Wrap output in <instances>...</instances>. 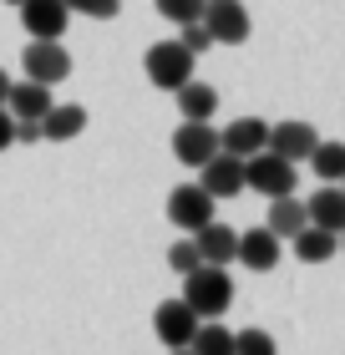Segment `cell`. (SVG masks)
I'll list each match as a JSON object with an SVG mask.
<instances>
[{
	"label": "cell",
	"instance_id": "obj_20",
	"mask_svg": "<svg viewBox=\"0 0 345 355\" xmlns=\"http://www.w3.org/2000/svg\"><path fill=\"white\" fill-rule=\"evenodd\" d=\"M264 229L279 239V244H285V239H294L305 229V203L300 198H274V208H269V223Z\"/></svg>",
	"mask_w": 345,
	"mask_h": 355
},
{
	"label": "cell",
	"instance_id": "obj_28",
	"mask_svg": "<svg viewBox=\"0 0 345 355\" xmlns=\"http://www.w3.org/2000/svg\"><path fill=\"white\" fill-rule=\"evenodd\" d=\"M10 142H15V117H10L6 107H0V153H6Z\"/></svg>",
	"mask_w": 345,
	"mask_h": 355
},
{
	"label": "cell",
	"instance_id": "obj_21",
	"mask_svg": "<svg viewBox=\"0 0 345 355\" xmlns=\"http://www.w3.org/2000/svg\"><path fill=\"white\" fill-rule=\"evenodd\" d=\"M188 355H234V335H228L219 320H203L188 340Z\"/></svg>",
	"mask_w": 345,
	"mask_h": 355
},
{
	"label": "cell",
	"instance_id": "obj_32",
	"mask_svg": "<svg viewBox=\"0 0 345 355\" xmlns=\"http://www.w3.org/2000/svg\"><path fill=\"white\" fill-rule=\"evenodd\" d=\"M6 6H21V0H6Z\"/></svg>",
	"mask_w": 345,
	"mask_h": 355
},
{
	"label": "cell",
	"instance_id": "obj_16",
	"mask_svg": "<svg viewBox=\"0 0 345 355\" xmlns=\"http://www.w3.org/2000/svg\"><path fill=\"white\" fill-rule=\"evenodd\" d=\"M46 107H51V87H36V82H21V87H15V82H10L6 112H10L15 122H41Z\"/></svg>",
	"mask_w": 345,
	"mask_h": 355
},
{
	"label": "cell",
	"instance_id": "obj_10",
	"mask_svg": "<svg viewBox=\"0 0 345 355\" xmlns=\"http://www.w3.org/2000/svg\"><path fill=\"white\" fill-rule=\"evenodd\" d=\"M219 153V127H208V122H183L173 132V157L183 168H203L208 157Z\"/></svg>",
	"mask_w": 345,
	"mask_h": 355
},
{
	"label": "cell",
	"instance_id": "obj_13",
	"mask_svg": "<svg viewBox=\"0 0 345 355\" xmlns=\"http://www.w3.org/2000/svg\"><path fill=\"white\" fill-rule=\"evenodd\" d=\"M193 249H199V259L203 264H213V269H228L234 264V249H239V234L228 229V223H203L199 234H193Z\"/></svg>",
	"mask_w": 345,
	"mask_h": 355
},
{
	"label": "cell",
	"instance_id": "obj_29",
	"mask_svg": "<svg viewBox=\"0 0 345 355\" xmlns=\"http://www.w3.org/2000/svg\"><path fill=\"white\" fill-rule=\"evenodd\" d=\"M15 137L21 142H41V127L36 122H15Z\"/></svg>",
	"mask_w": 345,
	"mask_h": 355
},
{
	"label": "cell",
	"instance_id": "obj_4",
	"mask_svg": "<svg viewBox=\"0 0 345 355\" xmlns=\"http://www.w3.org/2000/svg\"><path fill=\"white\" fill-rule=\"evenodd\" d=\"M193 61L199 56H188L178 41H158L153 51H147V76H153V87L178 92L183 82H193Z\"/></svg>",
	"mask_w": 345,
	"mask_h": 355
},
{
	"label": "cell",
	"instance_id": "obj_24",
	"mask_svg": "<svg viewBox=\"0 0 345 355\" xmlns=\"http://www.w3.org/2000/svg\"><path fill=\"white\" fill-rule=\"evenodd\" d=\"M234 355H279V350H274V340L264 330H239L234 335Z\"/></svg>",
	"mask_w": 345,
	"mask_h": 355
},
{
	"label": "cell",
	"instance_id": "obj_25",
	"mask_svg": "<svg viewBox=\"0 0 345 355\" xmlns=\"http://www.w3.org/2000/svg\"><path fill=\"white\" fill-rule=\"evenodd\" d=\"M168 264H173L178 274H183V279H188V274L203 264V259H199V249H193V239H178V244L168 249Z\"/></svg>",
	"mask_w": 345,
	"mask_h": 355
},
{
	"label": "cell",
	"instance_id": "obj_26",
	"mask_svg": "<svg viewBox=\"0 0 345 355\" xmlns=\"http://www.w3.org/2000/svg\"><path fill=\"white\" fill-rule=\"evenodd\" d=\"M178 31H183V36H178V46H183L188 56H203L208 46H213V36L203 31V21H188V26H178Z\"/></svg>",
	"mask_w": 345,
	"mask_h": 355
},
{
	"label": "cell",
	"instance_id": "obj_31",
	"mask_svg": "<svg viewBox=\"0 0 345 355\" xmlns=\"http://www.w3.org/2000/svg\"><path fill=\"white\" fill-rule=\"evenodd\" d=\"M168 355H188V350H168Z\"/></svg>",
	"mask_w": 345,
	"mask_h": 355
},
{
	"label": "cell",
	"instance_id": "obj_3",
	"mask_svg": "<svg viewBox=\"0 0 345 355\" xmlns=\"http://www.w3.org/2000/svg\"><path fill=\"white\" fill-rule=\"evenodd\" d=\"M203 31L213 36V46H239L249 41V10L244 0H203Z\"/></svg>",
	"mask_w": 345,
	"mask_h": 355
},
{
	"label": "cell",
	"instance_id": "obj_6",
	"mask_svg": "<svg viewBox=\"0 0 345 355\" xmlns=\"http://www.w3.org/2000/svg\"><path fill=\"white\" fill-rule=\"evenodd\" d=\"M168 218H173L183 234H199L203 223H213V198H208L199 183H178V188L168 193Z\"/></svg>",
	"mask_w": 345,
	"mask_h": 355
},
{
	"label": "cell",
	"instance_id": "obj_7",
	"mask_svg": "<svg viewBox=\"0 0 345 355\" xmlns=\"http://www.w3.org/2000/svg\"><path fill=\"white\" fill-rule=\"evenodd\" d=\"M21 26L31 31V41H61L67 36V21H71V10L61 6V0H21Z\"/></svg>",
	"mask_w": 345,
	"mask_h": 355
},
{
	"label": "cell",
	"instance_id": "obj_15",
	"mask_svg": "<svg viewBox=\"0 0 345 355\" xmlns=\"http://www.w3.org/2000/svg\"><path fill=\"white\" fill-rule=\"evenodd\" d=\"M279 239L269 234V229H249V234H239V249H234V259L239 264H249V269H259V274H269L274 264H279Z\"/></svg>",
	"mask_w": 345,
	"mask_h": 355
},
{
	"label": "cell",
	"instance_id": "obj_11",
	"mask_svg": "<svg viewBox=\"0 0 345 355\" xmlns=\"http://www.w3.org/2000/svg\"><path fill=\"white\" fill-rule=\"evenodd\" d=\"M199 173H203V183H199V188L208 193L213 203H219V198H234V193H244V163H239V157H228V153H213Z\"/></svg>",
	"mask_w": 345,
	"mask_h": 355
},
{
	"label": "cell",
	"instance_id": "obj_2",
	"mask_svg": "<svg viewBox=\"0 0 345 355\" xmlns=\"http://www.w3.org/2000/svg\"><path fill=\"white\" fill-rule=\"evenodd\" d=\"M294 183H300V168L285 163V157H274V153L244 157V188L264 193V198H294Z\"/></svg>",
	"mask_w": 345,
	"mask_h": 355
},
{
	"label": "cell",
	"instance_id": "obj_19",
	"mask_svg": "<svg viewBox=\"0 0 345 355\" xmlns=\"http://www.w3.org/2000/svg\"><path fill=\"white\" fill-rule=\"evenodd\" d=\"M289 244H294V254H300L305 264H325V259H335V244H340V234H325V229H310V223H305V229L294 234Z\"/></svg>",
	"mask_w": 345,
	"mask_h": 355
},
{
	"label": "cell",
	"instance_id": "obj_14",
	"mask_svg": "<svg viewBox=\"0 0 345 355\" xmlns=\"http://www.w3.org/2000/svg\"><path fill=\"white\" fill-rule=\"evenodd\" d=\"M264 137H269V127L259 122V117H239V122H228L224 132H219V153L228 157H254V153H264Z\"/></svg>",
	"mask_w": 345,
	"mask_h": 355
},
{
	"label": "cell",
	"instance_id": "obj_5",
	"mask_svg": "<svg viewBox=\"0 0 345 355\" xmlns=\"http://www.w3.org/2000/svg\"><path fill=\"white\" fill-rule=\"evenodd\" d=\"M21 67H26V82L56 87V82L71 76V56H67V46H56V41H31L26 56H21Z\"/></svg>",
	"mask_w": 345,
	"mask_h": 355
},
{
	"label": "cell",
	"instance_id": "obj_23",
	"mask_svg": "<svg viewBox=\"0 0 345 355\" xmlns=\"http://www.w3.org/2000/svg\"><path fill=\"white\" fill-rule=\"evenodd\" d=\"M158 15L173 21V26H188V21L203 15V0H158Z\"/></svg>",
	"mask_w": 345,
	"mask_h": 355
},
{
	"label": "cell",
	"instance_id": "obj_22",
	"mask_svg": "<svg viewBox=\"0 0 345 355\" xmlns=\"http://www.w3.org/2000/svg\"><path fill=\"white\" fill-rule=\"evenodd\" d=\"M305 163L315 168L325 183H340L345 178V142H315V153H310Z\"/></svg>",
	"mask_w": 345,
	"mask_h": 355
},
{
	"label": "cell",
	"instance_id": "obj_18",
	"mask_svg": "<svg viewBox=\"0 0 345 355\" xmlns=\"http://www.w3.org/2000/svg\"><path fill=\"white\" fill-rule=\"evenodd\" d=\"M173 96H178V112H183V122H208L213 112H219V92L203 87V82H183Z\"/></svg>",
	"mask_w": 345,
	"mask_h": 355
},
{
	"label": "cell",
	"instance_id": "obj_8",
	"mask_svg": "<svg viewBox=\"0 0 345 355\" xmlns=\"http://www.w3.org/2000/svg\"><path fill=\"white\" fill-rule=\"evenodd\" d=\"M199 325H203V320L193 315L183 300H162L158 315H153V330H158V340L168 350H188V340H193V330H199Z\"/></svg>",
	"mask_w": 345,
	"mask_h": 355
},
{
	"label": "cell",
	"instance_id": "obj_1",
	"mask_svg": "<svg viewBox=\"0 0 345 355\" xmlns=\"http://www.w3.org/2000/svg\"><path fill=\"white\" fill-rule=\"evenodd\" d=\"M183 304L199 320H224V310L234 304V279L228 269H213V264H199L183 279Z\"/></svg>",
	"mask_w": 345,
	"mask_h": 355
},
{
	"label": "cell",
	"instance_id": "obj_17",
	"mask_svg": "<svg viewBox=\"0 0 345 355\" xmlns=\"http://www.w3.org/2000/svg\"><path fill=\"white\" fill-rule=\"evenodd\" d=\"M36 127H41V137H51V142H71L81 127H87V107H81V102H61V107H56V102H51Z\"/></svg>",
	"mask_w": 345,
	"mask_h": 355
},
{
	"label": "cell",
	"instance_id": "obj_9",
	"mask_svg": "<svg viewBox=\"0 0 345 355\" xmlns=\"http://www.w3.org/2000/svg\"><path fill=\"white\" fill-rule=\"evenodd\" d=\"M315 142H320V132L310 122H274L269 137H264V153L285 157V163H305V157L315 153Z\"/></svg>",
	"mask_w": 345,
	"mask_h": 355
},
{
	"label": "cell",
	"instance_id": "obj_12",
	"mask_svg": "<svg viewBox=\"0 0 345 355\" xmlns=\"http://www.w3.org/2000/svg\"><path fill=\"white\" fill-rule=\"evenodd\" d=\"M305 223H310V229H325V234H340L345 229V188L340 183H325L320 193H310Z\"/></svg>",
	"mask_w": 345,
	"mask_h": 355
},
{
	"label": "cell",
	"instance_id": "obj_27",
	"mask_svg": "<svg viewBox=\"0 0 345 355\" xmlns=\"http://www.w3.org/2000/svg\"><path fill=\"white\" fill-rule=\"evenodd\" d=\"M61 6H67V10H76V15H96V21H112V15L122 10L117 0H61Z\"/></svg>",
	"mask_w": 345,
	"mask_h": 355
},
{
	"label": "cell",
	"instance_id": "obj_30",
	"mask_svg": "<svg viewBox=\"0 0 345 355\" xmlns=\"http://www.w3.org/2000/svg\"><path fill=\"white\" fill-rule=\"evenodd\" d=\"M6 92H10V76L0 71V107H6Z\"/></svg>",
	"mask_w": 345,
	"mask_h": 355
}]
</instances>
